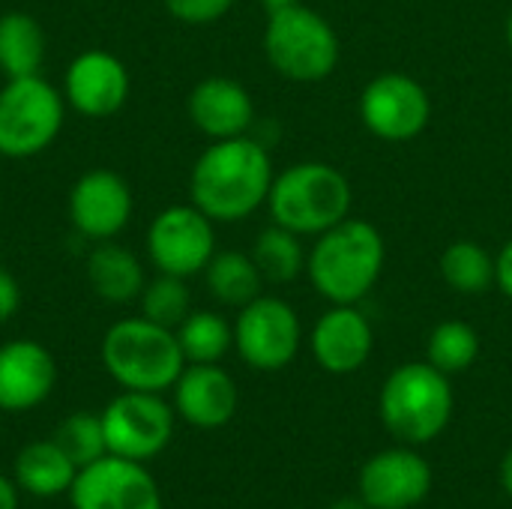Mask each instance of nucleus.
I'll list each match as a JSON object with an SVG mask.
<instances>
[{
	"label": "nucleus",
	"instance_id": "nucleus-1",
	"mask_svg": "<svg viewBox=\"0 0 512 509\" xmlns=\"http://www.w3.org/2000/svg\"><path fill=\"white\" fill-rule=\"evenodd\" d=\"M273 177L264 141L252 135L210 141L189 171V195L213 222H243L267 204Z\"/></svg>",
	"mask_w": 512,
	"mask_h": 509
},
{
	"label": "nucleus",
	"instance_id": "nucleus-2",
	"mask_svg": "<svg viewBox=\"0 0 512 509\" xmlns=\"http://www.w3.org/2000/svg\"><path fill=\"white\" fill-rule=\"evenodd\" d=\"M387 261L381 231L366 219H342L315 237L306 258L312 288L330 306H357L378 285Z\"/></svg>",
	"mask_w": 512,
	"mask_h": 509
},
{
	"label": "nucleus",
	"instance_id": "nucleus-3",
	"mask_svg": "<svg viewBox=\"0 0 512 509\" xmlns=\"http://www.w3.org/2000/svg\"><path fill=\"white\" fill-rule=\"evenodd\" d=\"M354 189L330 162H297L273 177L270 219L300 237H318L351 216Z\"/></svg>",
	"mask_w": 512,
	"mask_h": 509
},
{
	"label": "nucleus",
	"instance_id": "nucleus-4",
	"mask_svg": "<svg viewBox=\"0 0 512 509\" xmlns=\"http://www.w3.org/2000/svg\"><path fill=\"white\" fill-rule=\"evenodd\" d=\"M102 366L123 390L165 393L186 369V357L171 327L135 315L114 321L102 336Z\"/></svg>",
	"mask_w": 512,
	"mask_h": 509
},
{
	"label": "nucleus",
	"instance_id": "nucleus-5",
	"mask_svg": "<svg viewBox=\"0 0 512 509\" xmlns=\"http://www.w3.org/2000/svg\"><path fill=\"white\" fill-rule=\"evenodd\" d=\"M453 384L450 375L426 363H402L393 369L378 396V414L384 429L408 444L420 447L435 441L453 417Z\"/></svg>",
	"mask_w": 512,
	"mask_h": 509
},
{
	"label": "nucleus",
	"instance_id": "nucleus-6",
	"mask_svg": "<svg viewBox=\"0 0 512 509\" xmlns=\"http://www.w3.org/2000/svg\"><path fill=\"white\" fill-rule=\"evenodd\" d=\"M261 45L267 63L294 84H318L330 78L342 57L336 27L303 3L267 12Z\"/></svg>",
	"mask_w": 512,
	"mask_h": 509
},
{
	"label": "nucleus",
	"instance_id": "nucleus-7",
	"mask_svg": "<svg viewBox=\"0 0 512 509\" xmlns=\"http://www.w3.org/2000/svg\"><path fill=\"white\" fill-rule=\"evenodd\" d=\"M63 90L39 75L6 78L0 87V156L33 159L45 153L66 120Z\"/></svg>",
	"mask_w": 512,
	"mask_h": 509
},
{
	"label": "nucleus",
	"instance_id": "nucleus-8",
	"mask_svg": "<svg viewBox=\"0 0 512 509\" xmlns=\"http://www.w3.org/2000/svg\"><path fill=\"white\" fill-rule=\"evenodd\" d=\"M216 222L195 204H171L159 210L147 228V258L156 273L192 279L204 273L216 255Z\"/></svg>",
	"mask_w": 512,
	"mask_h": 509
},
{
	"label": "nucleus",
	"instance_id": "nucleus-9",
	"mask_svg": "<svg viewBox=\"0 0 512 509\" xmlns=\"http://www.w3.org/2000/svg\"><path fill=\"white\" fill-rule=\"evenodd\" d=\"M303 345V327L291 303L282 297H255L234 321V348L240 360L258 372H279L294 363Z\"/></svg>",
	"mask_w": 512,
	"mask_h": 509
},
{
	"label": "nucleus",
	"instance_id": "nucleus-10",
	"mask_svg": "<svg viewBox=\"0 0 512 509\" xmlns=\"http://www.w3.org/2000/svg\"><path fill=\"white\" fill-rule=\"evenodd\" d=\"M99 417L108 453L132 462L159 456L174 435V408L162 399V393L123 390Z\"/></svg>",
	"mask_w": 512,
	"mask_h": 509
},
{
	"label": "nucleus",
	"instance_id": "nucleus-11",
	"mask_svg": "<svg viewBox=\"0 0 512 509\" xmlns=\"http://www.w3.org/2000/svg\"><path fill=\"white\" fill-rule=\"evenodd\" d=\"M360 120L381 141H414L432 120V99L414 75L381 72L360 93Z\"/></svg>",
	"mask_w": 512,
	"mask_h": 509
},
{
	"label": "nucleus",
	"instance_id": "nucleus-12",
	"mask_svg": "<svg viewBox=\"0 0 512 509\" xmlns=\"http://www.w3.org/2000/svg\"><path fill=\"white\" fill-rule=\"evenodd\" d=\"M69 498L75 509H162V492L141 462L111 453L78 468Z\"/></svg>",
	"mask_w": 512,
	"mask_h": 509
},
{
	"label": "nucleus",
	"instance_id": "nucleus-13",
	"mask_svg": "<svg viewBox=\"0 0 512 509\" xmlns=\"http://www.w3.org/2000/svg\"><path fill=\"white\" fill-rule=\"evenodd\" d=\"M69 222L72 228L93 243L114 240L132 219L135 198L129 183L111 168L84 171L69 189Z\"/></svg>",
	"mask_w": 512,
	"mask_h": 509
},
{
	"label": "nucleus",
	"instance_id": "nucleus-14",
	"mask_svg": "<svg viewBox=\"0 0 512 509\" xmlns=\"http://www.w3.org/2000/svg\"><path fill=\"white\" fill-rule=\"evenodd\" d=\"M432 492V465L414 447L375 453L357 477V495L372 509H414Z\"/></svg>",
	"mask_w": 512,
	"mask_h": 509
},
{
	"label": "nucleus",
	"instance_id": "nucleus-15",
	"mask_svg": "<svg viewBox=\"0 0 512 509\" xmlns=\"http://www.w3.org/2000/svg\"><path fill=\"white\" fill-rule=\"evenodd\" d=\"M60 90L72 111L102 120L126 105L129 69L117 54L105 48H87L69 60Z\"/></svg>",
	"mask_w": 512,
	"mask_h": 509
},
{
	"label": "nucleus",
	"instance_id": "nucleus-16",
	"mask_svg": "<svg viewBox=\"0 0 512 509\" xmlns=\"http://www.w3.org/2000/svg\"><path fill=\"white\" fill-rule=\"evenodd\" d=\"M375 348L369 318L357 306H330L309 333V351L315 363L330 375L360 372Z\"/></svg>",
	"mask_w": 512,
	"mask_h": 509
},
{
	"label": "nucleus",
	"instance_id": "nucleus-17",
	"mask_svg": "<svg viewBox=\"0 0 512 509\" xmlns=\"http://www.w3.org/2000/svg\"><path fill=\"white\" fill-rule=\"evenodd\" d=\"M186 111H189L192 126L210 141L240 138V135H249L255 126L252 93L228 75L201 78L189 90Z\"/></svg>",
	"mask_w": 512,
	"mask_h": 509
},
{
	"label": "nucleus",
	"instance_id": "nucleus-18",
	"mask_svg": "<svg viewBox=\"0 0 512 509\" xmlns=\"http://www.w3.org/2000/svg\"><path fill=\"white\" fill-rule=\"evenodd\" d=\"M174 390V411L195 429H222L237 414V384L219 363H186Z\"/></svg>",
	"mask_w": 512,
	"mask_h": 509
},
{
	"label": "nucleus",
	"instance_id": "nucleus-19",
	"mask_svg": "<svg viewBox=\"0 0 512 509\" xmlns=\"http://www.w3.org/2000/svg\"><path fill=\"white\" fill-rule=\"evenodd\" d=\"M57 381V363L36 339L0 345V411L18 414L42 405Z\"/></svg>",
	"mask_w": 512,
	"mask_h": 509
},
{
	"label": "nucleus",
	"instance_id": "nucleus-20",
	"mask_svg": "<svg viewBox=\"0 0 512 509\" xmlns=\"http://www.w3.org/2000/svg\"><path fill=\"white\" fill-rule=\"evenodd\" d=\"M87 282L105 303H132L141 297L147 276L132 249L102 240L87 255Z\"/></svg>",
	"mask_w": 512,
	"mask_h": 509
},
{
	"label": "nucleus",
	"instance_id": "nucleus-21",
	"mask_svg": "<svg viewBox=\"0 0 512 509\" xmlns=\"http://www.w3.org/2000/svg\"><path fill=\"white\" fill-rule=\"evenodd\" d=\"M75 462L54 441H33L15 456V483L36 498H57L75 483Z\"/></svg>",
	"mask_w": 512,
	"mask_h": 509
},
{
	"label": "nucleus",
	"instance_id": "nucleus-22",
	"mask_svg": "<svg viewBox=\"0 0 512 509\" xmlns=\"http://www.w3.org/2000/svg\"><path fill=\"white\" fill-rule=\"evenodd\" d=\"M45 30L30 12H3L0 15V72L6 78L39 75L45 63Z\"/></svg>",
	"mask_w": 512,
	"mask_h": 509
},
{
	"label": "nucleus",
	"instance_id": "nucleus-23",
	"mask_svg": "<svg viewBox=\"0 0 512 509\" xmlns=\"http://www.w3.org/2000/svg\"><path fill=\"white\" fill-rule=\"evenodd\" d=\"M204 282L213 300H219L222 306H234V309H243L255 297H261V288H264V276L258 264L252 261V255L234 252V249L216 252L210 258V264L204 267Z\"/></svg>",
	"mask_w": 512,
	"mask_h": 509
},
{
	"label": "nucleus",
	"instance_id": "nucleus-24",
	"mask_svg": "<svg viewBox=\"0 0 512 509\" xmlns=\"http://www.w3.org/2000/svg\"><path fill=\"white\" fill-rule=\"evenodd\" d=\"M441 279L465 297H480L495 285V255L477 240H453L441 252Z\"/></svg>",
	"mask_w": 512,
	"mask_h": 509
},
{
	"label": "nucleus",
	"instance_id": "nucleus-25",
	"mask_svg": "<svg viewBox=\"0 0 512 509\" xmlns=\"http://www.w3.org/2000/svg\"><path fill=\"white\" fill-rule=\"evenodd\" d=\"M303 237L282 228V225H270L264 228L258 237H255V246H252V261L258 264L264 282H273V285H288L294 282L303 270H306V252H303Z\"/></svg>",
	"mask_w": 512,
	"mask_h": 509
},
{
	"label": "nucleus",
	"instance_id": "nucleus-26",
	"mask_svg": "<svg viewBox=\"0 0 512 509\" xmlns=\"http://www.w3.org/2000/svg\"><path fill=\"white\" fill-rule=\"evenodd\" d=\"M174 333L186 363H219L234 348V324L210 309L189 312Z\"/></svg>",
	"mask_w": 512,
	"mask_h": 509
},
{
	"label": "nucleus",
	"instance_id": "nucleus-27",
	"mask_svg": "<svg viewBox=\"0 0 512 509\" xmlns=\"http://www.w3.org/2000/svg\"><path fill=\"white\" fill-rule=\"evenodd\" d=\"M480 357V333L468 321H441L426 339V360L444 375L468 372Z\"/></svg>",
	"mask_w": 512,
	"mask_h": 509
},
{
	"label": "nucleus",
	"instance_id": "nucleus-28",
	"mask_svg": "<svg viewBox=\"0 0 512 509\" xmlns=\"http://www.w3.org/2000/svg\"><path fill=\"white\" fill-rule=\"evenodd\" d=\"M138 303H141V315L147 321H156L171 330H177L180 321L192 312V294H189L186 279L168 276V273H159L156 279H150L144 285Z\"/></svg>",
	"mask_w": 512,
	"mask_h": 509
},
{
	"label": "nucleus",
	"instance_id": "nucleus-29",
	"mask_svg": "<svg viewBox=\"0 0 512 509\" xmlns=\"http://www.w3.org/2000/svg\"><path fill=\"white\" fill-rule=\"evenodd\" d=\"M54 444L75 462V468H84V465L108 456L102 417L99 414H87V411H78V414L66 417L60 423L57 435H54Z\"/></svg>",
	"mask_w": 512,
	"mask_h": 509
},
{
	"label": "nucleus",
	"instance_id": "nucleus-30",
	"mask_svg": "<svg viewBox=\"0 0 512 509\" xmlns=\"http://www.w3.org/2000/svg\"><path fill=\"white\" fill-rule=\"evenodd\" d=\"M162 3L171 12V18L198 27V24H213L225 18L237 0H162Z\"/></svg>",
	"mask_w": 512,
	"mask_h": 509
},
{
	"label": "nucleus",
	"instance_id": "nucleus-31",
	"mask_svg": "<svg viewBox=\"0 0 512 509\" xmlns=\"http://www.w3.org/2000/svg\"><path fill=\"white\" fill-rule=\"evenodd\" d=\"M18 306H21V285L6 267H0V324L12 321Z\"/></svg>",
	"mask_w": 512,
	"mask_h": 509
},
{
	"label": "nucleus",
	"instance_id": "nucleus-32",
	"mask_svg": "<svg viewBox=\"0 0 512 509\" xmlns=\"http://www.w3.org/2000/svg\"><path fill=\"white\" fill-rule=\"evenodd\" d=\"M495 285L501 288L504 297L512 300V237L501 246V252L495 255Z\"/></svg>",
	"mask_w": 512,
	"mask_h": 509
},
{
	"label": "nucleus",
	"instance_id": "nucleus-33",
	"mask_svg": "<svg viewBox=\"0 0 512 509\" xmlns=\"http://www.w3.org/2000/svg\"><path fill=\"white\" fill-rule=\"evenodd\" d=\"M0 509H18V489L3 474H0Z\"/></svg>",
	"mask_w": 512,
	"mask_h": 509
},
{
	"label": "nucleus",
	"instance_id": "nucleus-34",
	"mask_svg": "<svg viewBox=\"0 0 512 509\" xmlns=\"http://www.w3.org/2000/svg\"><path fill=\"white\" fill-rule=\"evenodd\" d=\"M498 474H501V489H504V492L512 498V447L504 453V459H501V471H498Z\"/></svg>",
	"mask_w": 512,
	"mask_h": 509
},
{
	"label": "nucleus",
	"instance_id": "nucleus-35",
	"mask_svg": "<svg viewBox=\"0 0 512 509\" xmlns=\"http://www.w3.org/2000/svg\"><path fill=\"white\" fill-rule=\"evenodd\" d=\"M327 509H372L360 495H354V498H339V501H333Z\"/></svg>",
	"mask_w": 512,
	"mask_h": 509
},
{
	"label": "nucleus",
	"instance_id": "nucleus-36",
	"mask_svg": "<svg viewBox=\"0 0 512 509\" xmlns=\"http://www.w3.org/2000/svg\"><path fill=\"white\" fill-rule=\"evenodd\" d=\"M291 3H300V0H261V6H264L267 12H276V9H282V6H291Z\"/></svg>",
	"mask_w": 512,
	"mask_h": 509
},
{
	"label": "nucleus",
	"instance_id": "nucleus-37",
	"mask_svg": "<svg viewBox=\"0 0 512 509\" xmlns=\"http://www.w3.org/2000/svg\"><path fill=\"white\" fill-rule=\"evenodd\" d=\"M507 42H510V48H512V12H510V18H507Z\"/></svg>",
	"mask_w": 512,
	"mask_h": 509
},
{
	"label": "nucleus",
	"instance_id": "nucleus-38",
	"mask_svg": "<svg viewBox=\"0 0 512 509\" xmlns=\"http://www.w3.org/2000/svg\"><path fill=\"white\" fill-rule=\"evenodd\" d=\"M0 159H3V156H0Z\"/></svg>",
	"mask_w": 512,
	"mask_h": 509
}]
</instances>
